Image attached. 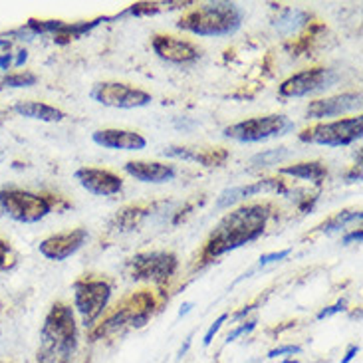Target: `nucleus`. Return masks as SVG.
I'll return each mask as SVG.
<instances>
[{
    "label": "nucleus",
    "mask_w": 363,
    "mask_h": 363,
    "mask_svg": "<svg viewBox=\"0 0 363 363\" xmlns=\"http://www.w3.org/2000/svg\"><path fill=\"white\" fill-rule=\"evenodd\" d=\"M270 216H272V206L268 203L240 206L223 216L203 248V260L206 262L215 260L230 250L258 240L264 233Z\"/></svg>",
    "instance_id": "1"
},
{
    "label": "nucleus",
    "mask_w": 363,
    "mask_h": 363,
    "mask_svg": "<svg viewBox=\"0 0 363 363\" xmlns=\"http://www.w3.org/2000/svg\"><path fill=\"white\" fill-rule=\"evenodd\" d=\"M78 345V330L72 308L54 304L50 308L40 332V363H72Z\"/></svg>",
    "instance_id": "2"
},
{
    "label": "nucleus",
    "mask_w": 363,
    "mask_h": 363,
    "mask_svg": "<svg viewBox=\"0 0 363 363\" xmlns=\"http://www.w3.org/2000/svg\"><path fill=\"white\" fill-rule=\"evenodd\" d=\"M242 20L245 12L235 2H208L179 20L177 28L201 38H220L238 32Z\"/></svg>",
    "instance_id": "3"
},
{
    "label": "nucleus",
    "mask_w": 363,
    "mask_h": 363,
    "mask_svg": "<svg viewBox=\"0 0 363 363\" xmlns=\"http://www.w3.org/2000/svg\"><path fill=\"white\" fill-rule=\"evenodd\" d=\"M56 196L40 195L24 189H0V213L22 225H34L52 213Z\"/></svg>",
    "instance_id": "4"
},
{
    "label": "nucleus",
    "mask_w": 363,
    "mask_h": 363,
    "mask_svg": "<svg viewBox=\"0 0 363 363\" xmlns=\"http://www.w3.org/2000/svg\"><path fill=\"white\" fill-rule=\"evenodd\" d=\"M294 121L282 113H272L264 118H252L233 123L223 129V138L233 139L238 143H258L270 138H280L294 131Z\"/></svg>",
    "instance_id": "5"
},
{
    "label": "nucleus",
    "mask_w": 363,
    "mask_h": 363,
    "mask_svg": "<svg viewBox=\"0 0 363 363\" xmlns=\"http://www.w3.org/2000/svg\"><path fill=\"white\" fill-rule=\"evenodd\" d=\"M177 266L179 260L173 252H165V250L141 252V255L131 256L123 264V274L135 282L145 280V282L163 284L177 272Z\"/></svg>",
    "instance_id": "6"
},
{
    "label": "nucleus",
    "mask_w": 363,
    "mask_h": 363,
    "mask_svg": "<svg viewBox=\"0 0 363 363\" xmlns=\"http://www.w3.org/2000/svg\"><path fill=\"white\" fill-rule=\"evenodd\" d=\"M363 135V118H347L330 121V123H318L314 128L304 129L298 139L302 143L312 145H324V147H345L354 141L362 139Z\"/></svg>",
    "instance_id": "7"
},
{
    "label": "nucleus",
    "mask_w": 363,
    "mask_h": 363,
    "mask_svg": "<svg viewBox=\"0 0 363 363\" xmlns=\"http://www.w3.org/2000/svg\"><path fill=\"white\" fill-rule=\"evenodd\" d=\"M109 298H111V286L106 280L84 278L74 282V306L82 315V322L86 328L96 324V320L104 314Z\"/></svg>",
    "instance_id": "8"
},
{
    "label": "nucleus",
    "mask_w": 363,
    "mask_h": 363,
    "mask_svg": "<svg viewBox=\"0 0 363 363\" xmlns=\"http://www.w3.org/2000/svg\"><path fill=\"white\" fill-rule=\"evenodd\" d=\"M153 296L151 292H139V294L129 296L128 300L121 306H118V310L109 315L106 322H101L99 330L94 335L99 334H113L121 328H143L147 324L149 318L153 314Z\"/></svg>",
    "instance_id": "9"
},
{
    "label": "nucleus",
    "mask_w": 363,
    "mask_h": 363,
    "mask_svg": "<svg viewBox=\"0 0 363 363\" xmlns=\"http://www.w3.org/2000/svg\"><path fill=\"white\" fill-rule=\"evenodd\" d=\"M89 98L94 99L96 104H99V106L116 109L145 108V106H149L153 101L151 94H147V91L133 88L129 84H119V82H101V84H96L91 88V91H89Z\"/></svg>",
    "instance_id": "10"
},
{
    "label": "nucleus",
    "mask_w": 363,
    "mask_h": 363,
    "mask_svg": "<svg viewBox=\"0 0 363 363\" xmlns=\"http://www.w3.org/2000/svg\"><path fill=\"white\" fill-rule=\"evenodd\" d=\"M335 82H337V74L334 69H304V72L284 79L278 88V96L280 98H304L310 94H318V91L332 88Z\"/></svg>",
    "instance_id": "11"
},
{
    "label": "nucleus",
    "mask_w": 363,
    "mask_h": 363,
    "mask_svg": "<svg viewBox=\"0 0 363 363\" xmlns=\"http://www.w3.org/2000/svg\"><path fill=\"white\" fill-rule=\"evenodd\" d=\"M88 230L86 228H74L69 233L62 235H52L44 238L38 245L40 255L54 262H64L69 256H74L88 240Z\"/></svg>",
    "instance_id": "12"
},
{
    "label": "nucleus",
    "mask_w": 363,
    "mask_h": 363,
    "mask_svg": "<svg viewBox=\"0 0 363 363\" xmlns=\"http://www.w3.org/2000/svg\"><path fill=\"white\" fill-rule=\"evenodd\" d=\"M266 191L280 193V195H286V193H288L284 181H280V179H262V181H256V183H250V185H238L230 186V189H225L220 195L216 196L215 206L218 211L230 208V206L236 205V203L246 201V199H250V196L260 195V193H266Z\"/></svg>",
    "instance_id": "13"
},
{
    "label": "nucleus",
    "mask_w": 363,
    "mask_h": 363,
    "mask_svg": "<svg viewBox=\"0 0 363 363\" xmlns=\"http://www.w3.org/2000/svg\"><path fill=\"white\" fill-rule=\"evenodd\" d=\"M153 52L157 54V58L169 64H193L201 58V52L195 44L186 42V40L173 38L165 34H157L151 40Z\"/></svg>",
    "instance_id": "14"
},
{
    "label": "nucleus",
    "mask_w": 363,
    "mask_h": 363,
    "mask_svg": "<svg viewBox=\"0 0 363 363\" xmlns=\"http://www.w3.org/2000/svg\"><path fill=\"white\" fill-rule=\"evenodd\" d=\"M74 177L91 195L113 196L121 193V189H123V181L116 173L106 171V169L79 167L74 173Z\"/></svg>",
    "instance_id": "15"
},
{
    "label": "nucleus",
    "mask_w": 363,
    "mask_h": 363,
    "mask_svg": "<svg viewBox=\"0 0 363 363\" xmlns=\"http://www.w3.org/2000/svg\"><path fill=\"white\" fill-rule=\"evenodd\" d=\"M362 108V94H340L325 99H315L306 109L308 119H325L344 116L347 111Z\"/></svg>",
    "instance_id": "16"
},
{
    "label": "nucleus",
    "mask_w": 363,
    "mask_h": 363,
    "mask_svg": "<svg viewBox=\"0 0 363 363\" xmlns=\"http://www.w3.org/2000/svg\"><path fill=\"white\" fill-rule=\"evenodd\" d=\"M91 141L99 147L113 151H141L147 147V139L128 129H98L91 133Z\"/></svg>",
    "instance_id": "17"
},
{
    "label": "nucleus",
    "mask_w": 363,
    "mask_h": 363,
    "mask_svg": "<svg viewBox=\"0 0 363 363\" xmlns=\"http://www.w3.org/2000/svg\"><path fill=\"white\" fill-rule=\"evenodd\" d=\"M125 173L139 183H169L177 177V169L169 163H157V161H129L123 165Z\"/></svg>",
    "instance_id": "18"
},
{
    "label": "nucleus",
    "mask_w": 363,
    "mask_h": 363,
    "mask_svg": "<svg viewBox=\"0 0 363 363\" xmlns=\"http://www.w3.org/2000/svg\"><path fill=\"white\" fill-rule=\"evenodd\" d=\"M165 157L183 159V161H193V163H201L205 167H220L228 159V151L226 149H195V147H177V145H169L161 151Z\"/></svg>",
    "instance_id": "19"
},
{
    "label": "nucleus",
    "mask_w": 363,
    "mask_h": 363,
    "mask_svg": "<svg viewBox=\"0 0 363 363\" xmlns=\"http://www.w3.org/2000/svg\"><path fill=\"white\" fill-rule=\"evenodd\" d=\"M12 109L20 118L36 119V121H44V123H58L66 118V113L62 109L42 104V101H16Z\"/></svg>",
    "instance_id": "20"
},
{
    "label": "nucleus",
    "mask_w": 363,
    "mask_h": 363,
    "mask_svg": "<svg viewBox=\"0 0 363 363\" xmlns=\"http://www.w3.org/2000/svg\"><path fill=\"white\" fill-rule=\"evenodd\" d=\"M113 18H118V16H99V18L89 20V22H72V24L62 22V26H60L52 36H54V42H56V44L64 46V44H69L72 40L82 38L84 34H88V32H91L96 26H99L101 22H109V20Z\"/></svg>",
    "instance_id": "21"
},
{
    "label": "nucleus",
    "mask_w": 363,
    "mask_h": 363,
    "mask_svg": "<svg viewBox=\"0 0 363 363\" xmlns=\"http://www.w3.org/2000/svg\"><path fill=\"white\" fill-rule=\"evenodd\" d=\"M282 175H290L294 179H304L312 183H322L328 175V169L320 161H306V163H294V165H286L280 169Z\"/></svg>",
    "instance_id": "22"
},
{
    "label": "nucleus",
    "mask_w": 363,
    "mask_h": 363,
    "mask_svg": "<svg viewBox=\"0 0 363 363\" xmlns=\"http://www.w3.org/2000/svg\"><path fill=\"white\" fill-rule=\"evenodd\" d=\"M308 22H310V14L308 12L300 9H288L274 20V28L278 34L290 36V34L298 32L302 26H306Z\"/></svg>",
    "instance_id": "23"
},
{
    "label": "nucleus",
    "mask_w": 363,
    "mask_h": 363,
    "mask_svg": "<svg viewBox=\"0 0 363 363\" xmlns=\"http://www.w3.org/2000/svg\"><path fill=\"white\" fill-rule=\"evenodd\" d=\"M38 76L32 72H14V74H4L0 76V89H18L32 88L36 86Z\"/></svg>",
    "instance_id": "24"
},
{
    "label": "nucleus",
    "mask_w": 363,
    "mask_h": 363,
    "mask_svg": "<svg viewBox=\"0 0 363 363\" xmlns=\"http://www.w3.org/2000/svg\"><path fill=\"white\" fill-rule=\"evenodd\" d=\"M290 157V151L286 147L278 149H268V151H262V153H256L255 157L250 159V165L255 167H272V165H278L286 159Z\"/></svg>",
    "instance_id": "25"
},
{
    "label": "nucleus",
    "mask_w": 363,
    "mask_h": 363,
    "mask_svg": "<svg viewBox=\"0 0 363 363\" xmlns=\"http://www.w3.org/2000/svg\"><path fill=\"white\" fill-rule=\"evenodd\" d=\"M362 211H342L335 216H332L330 220H325L324 225L318 226L320 233H334V230H340L344 228L347 223H354V220H362Z\"/></svg>",
    "instance_id": "26"
},
{
    "label": "nucleus",
    "mask_w": 363,
    "mask_h": 363,
    "mask_svg": "<svg viewBox=\"0 0 363 363\" xmlns=\"http://www.w3.org/2000/svg\"><path fill=\"white\" fill-rule=\"evenodd\" d=\"M145 215H147L145 208H141V206H129V208H123L121 213H118V216L113 218V223L121 230H131V228H135L139 225V220Z\"/></svg>",
    "instance_id": "27"
},
{
    "label": "nucleus",
    "mask_w": 363,
    "mask_h": 363,
    "mask_svg": "<svg viewBox=\"0 0 363 363\" xmlns=\"http://www.w3.org/2000/svg\"><path fill=\"white\" fill-rule=\"evenodd\" d=\"M16 264V255L12 252V246L0 238V272H9Z\"/></svg>",
    "instance_id": "28"
},
{
    "label": "nucleus",
    "mask_w": 363,
    "mask_h": 363,
    "mask_svg": "<svg viewBox=\"0 0 363 363\" xmlns=\"http://www.w3.org/2000/svg\"><path fill=\"white\" fill-rule=\"evenodd\" d=\"M163 4L159 2H138V4H131L123 14H133V16H145V14H155L161 10Z\"/></svg>",
    "instance_id": "29"
},
{
    "label": "nucleus",
    "mask_w": 363,
    "mask_h": 363,
    "mask_svg": "<svg viewBox=\"0 0 363 363\" xmlns=\"http://www.w3.org/2000/svg\"><path fill=\"white\" fill-rule=\"evenodd\" d=\"M292 252V248H284V250H278V252H270V255H262L260 256V260H258V266H256V270L258 268H264L268 264H274V262H280V260H284L288 258Z\"/></svg>",
    "instance_id": "30"
},
{
    "label": "nucleus",
    "mask_w": 363,
    "mask_h": 363,
    "mask_svg": "<svg viewBox=\"0 0 363 363\" xmlns=\"http://www.w3.org/2000/svg\"><path fill=\"white\" fill-rule=\"evenodd\" d=\"M256 324H258L256 320H248V322H245V324H242V325H238V328H235V330H233L230 334L226 335L225 342H226V344H233V342H235V340H238L240 335L250 334V332H252V330H255V328H256Z\"/></svg>",
    "instance_id": "31"
},
{
    "label": "nucleus",
    "mask_w": 363,
    "mask_h": 363,
    "mask_svg": "<svg viewBox=\"0 0 363 363\" xmlns=\"http://www.w3.org/2000/svg\"><path fill=\"white\" fill-rule=\"evenodd\" d=\"M226 320H228V314H223L216 318L215 322L211 324V328H208V332L205 334V337H203V345H211L213 344V340H215V335L218 334V330L223 328V324H225Z\"/></svg>",
    "instance_id": "32"
},
{
    "label": "nucleus",
    "mask_w": 363,
    "mask_h": 363,
    "mask_svg": "<svg viewBox=\"0 0 363 363\" xmlns=\"http://www.w3.org/2000/svg\"><path fill=\"white\" fill-rule=\"evenodd\" d=\"M345 306H347V300L345 298H342V300H337L334 306H328V308H324L320 314H318V320H325V318H332V315L340 314V312H344Z\"/></svg>",
    "instance_id": "33"
},
{
    "label": "nucleus",
    "mask_w": 363,
    "mask_h": 363,
    "mask_svg": "<svg viewBox=\"0 0 363 363\" xmlns=\"http://www.w3.org/2000/svg\"><path fill=\"white\" fill-rule=\"evenodd\" d=\"M302 350H300V345H280V347H276L272 352H268V359H276L278 355H294L300 354Z\"/></svg>",
    "instance_id": "34"
},
{
    "label": "nucleus",
    "mask_w": 363,
    "mask_h": 363,
    "mask_svg": "<svg viewBox=\"0 0 363 363\" xmlns=\"http://www.w3.org/2000/svg\"><path fill=\"white\" fill-rule=\"evenodd\" d=\"M363 238V230L362 228H357V230H352L350 235H345L342 238V245H352V242H362Z\"/></svg>",
    "instance_id": "35"
},
{
    "label": "nucleus",
    "mask_w": 363,
    "mask_h": 363,
    "mask_svg": "<svg viewBox=\"0 0 363 363\" xmlns=\"http://www.w3.org/2000/svg\"><path fill=\"white\" fill-rule=\"evenodd\" d=\"M362 352V347L359 345H350L347 347V352H345V355L342 357V363H352L357 357V354Z\"/></svg>",
    "instance_id": "36"
},
{
    "label": "nucleus",
    "mask_w": 363,
    "mask_h": 363,
    "mask_svg": "<svg viewBox=\"0 0 363 363\" xmlns=\"http://www.w3.org/2000/svg\"><path fill=\"white\" fill-rule=\"evenodd\" d=\"M345 179H347L350 183H355V181L359 183V181H362V165H355V167L345 175Z\"/></svg>",
    "instance_id": "37"
},
{
    "label": "nucleus",
    "mask_w": 363,
    "mask_h": 363,
    "mask_svg": "<svg viewBox=\"0 0 363 363\" xmlns=\"http://www.w3.org/2000/svg\"><path fill=\"white\" fill-rule=\"evenodd\" d=\"M14 64L12 54H0V69H9Z\"/></svg>",
    "instance_id": "38"
},
{
    "label": "nucleus",
    "mask_w": 363,
    "mask_h": 363,
    "mask_svg": "<svg viewBox=\"0 0 363 363\" xmlns=\"http://www.w3.org/2000/svg\"><path fill=\"white\" fill-rule=\"evenodd\" d=\"M191 344H193V334L189 335V337H186L185 340V344L181 345V350H179V359H181V357H185L186 355V352H189V347H191Z\"/></svg>",
    "instance_id": "39"
},
{
    "label": "nucleus",
    "mask_w": 363,
    "mask_h": 363,
    "mask_svg": "<svg viewBox=\"0 0 363 363\" xmlns=\"http://www.w3.org/2000/svg\"><path fill=\"white\" fill-rule=\"evenodd\" d=\"M26 60H28V52H26V50H20L18 56H16V60H14V64H12V66L20 68V66H22V64H24Z\"/></svg>",
    "instance_id": "40"
},
{
    "label": "nucleus",
    "mask_w": 363,
    "mask_h": 363,
    "mask_svg": "<svg viewBox=\"0 0 363 363\" xmlns=\"http://www.w3.org/2000/svg\"><path fill=\"white\" fill-rule=\"evenodd\" d=\"M193 302H185V304L181 306V310H179V318H183V315H186L191 310H193Z\"/></svg>",
    "instance_id": "41"
},
{
    "label": "nucleus",
    "mask_w": 363,
    "mask_h": 363,
    "mask_svg": "<svg viewBox=\"0 0 363 363\" xmlns=\"http://www.w3.org/2000/svg\"><path fill=\"white\" fill-rule=\"evenodd\" d=\"M0 48H10L9 38H0Z\"/></svg>",
    "instance_id": "42"
},
{
    "label": "nucleus",
    "mask_w": 363,
    "mask_h": 363,
    "mask_svg": "<svg viewBox=\"0 0 363 363\" xmlns=\"http://www.w3.org/2000/svg\"><path fill=\"white\" fill-rule=\"evenodd\" d=\"M282 363H300V362H296V359H284Z\"/></svg>",
    "instance_id": "43"
}]
</instances>
